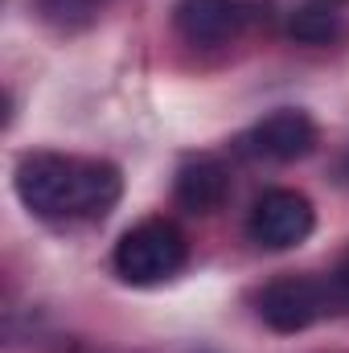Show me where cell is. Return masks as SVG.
<instances>
[{
  "label": "cell",
  "mask_w": 349,
  "mask_h": 353,
  "mask_svg": "<svg viewBox=\"0 0 349 353\" xmlns=\"http://www.w3.org/2000/svg\"><path fill=\"white\" fill-rule=\"evenodd\" d=\"M107 8L111 0H37V17L58 33H83Z\"/></svg>",
  "instance_id": "cell-8"
},
{
  "label": "cell",
  "mask_w": 349,
  "mask_h": 353,
  "mask_svg": "<svg viewBox=\"0 0 349 353\" xmlns=\"http://www.w3.org/2000/svg\"><path fill=\"white\" fill-rule=\"evenodd\" d=\"M255 21H267L263 0H177L173 25L189 46H226L239 41Z\"/></svg>",
  "instance_id": "cell-3"
},
{
  "label": "cell",
  "mask_w": 349,
  "mask_h": 353,
  "mask_svg": "<svg viewBox=\"0 0 349 353\" xmlns=\"http://www.w3.org/2000/svg\"><path fill=\"white\" fill-rule=\"evenodd\" d=\"M230 197V169L218 157H193L177 173V201L193 214H214Z\"/></svg>",
  "instance_id": "cell-7"
},
{
  "label": "cell",
  "mask_w": 349,
  "mask_h": 353,
  "mask_svg": "<svg viewBox=\"0 0 349 353\" xmlns=\"http://www.w3.org/2000/svg\"><path fill=\"white\" fill-rule=\"evenodd\" d=\"M341 173H346V176H349V152H346V161H341Z\"/></svg>",
  "instance_id": "cell-11"
},
{
  "label": "cell",
  "mask_w": 349,
  "mask_h": 353,
  "mask_svg": "<svg viewBox=\"0 0 349 353\" xmlns=\"http://www.w3.org/2000/svg\"><path fill=\"white\" fill-rule=\"evenodd\" d=\"M333 304H341L333 279H312V275H283L259 292V316L275 333H300L312 321H321Z\"/></svg>",
  "instance_id": "cell-4"
},
{
  "label": "cell",
  "mask_w": 349,
  "mask_h": 353,
  "mask_svg": "<svg viewBox=\"0 0 349 353\" xmlns=\"http://www.w3.org/2000/svg\"><path fill=\"white\" fill-rule=\"evenodd\" d=\"M123 193V176L111 161L29 152L17 161V197L25 210L50 222H87L111 214Z\"/></svg>",
  "instance_id": "cell-1"
},
{
  "label": "cell",
  "mask_w": 349,
  "mask_h": 353,
  "mask_svg": "<svg viewBox=\"0 0 349 353\" xmlns=\"http://www.w3.org/2000/svg\"><path fill=\"white\" fill-rule=\"evenodd\" d=\"M312 148H317V123H312L304 111H296V107L271 111L267 119H259L255 128H247V132L235 140V152H239V157H247V161H267V165L304 161Z\"/></svg>",
  "instance_id": "cell-5"
},
{
  "label": "cell",
  "mask_w": 349,
  "mask_h": 353,
  "mask_svg": "<svg viewBox=\"0 0 349 353\" xmlns=\"http://www.w3.org/2000/svg\"><path fill=\"white\" fill-rule=\"evenodd\" d=\"M288 33H292L296 41L321 46V41H329V37L337 33V17H333L329 8H300V12H292Z\"/></svg>",
  "instance_id": "cell-9"
},
{
  "label": "cell",
  "mask_w": 349,
  "mask_h": 353,
  "mask_svg": "<svg viewBox=\"0 0 349 353\" xmlns=\"http://www.w3.org/2000/svg\"><path fill=\"white\" fill-rule=\"evenodd\" d=\"M185 259H189V243L165 218H148L132 226L115 247V271L132 288H152V283L173 279L185 267Z\"/></svg>",
  "instance_id": "cell-2"
},
{
  "label": "cell",
  "mask_w": 349,
  "mask_h": 353,
  "mask_svg": "<svg viewBox=\"0 0 349 353\" xmlns=\"http://www.w3.org/2000/svg\"><path fill=\"white\" fill-rule=\"evenodd\" d=\"M333 292H337L341 304H349V251H346V259H341V267H337V275H333Z\"/></svg>",
  "instance_id": "cell-10"
},
{
  "label": "cell",
  "mask_w": 349,
  "mask_h": 353,
  "mask_svg": "<svg viewBox=\"0 0 349 353\" xmlns=\"http://www.w3.org/2000/svg\"><path fill=\"white\" fill-rule=\"evenodd\" d=\"M317 226V214H312V201L296 189H267L251 218H247V234L259 243L263 251H288V247H300Z\"/></svg>",
  "instance_id": "cell-6"
}]
</instances>
